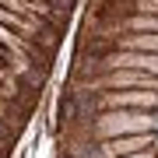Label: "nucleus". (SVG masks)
Wrapping results in <instances>:
<instances>
[{
  "mask_svg": "<svg viewBox=\"0 0 158 158\" xmlns=\"http://www.w3.org/2000/svg\"><path fill=\"white\" fill-rule=\"evenodd\" d=\"M134 134H155V113H144V109H106V113H95L88 119L91 144L116 141V137H134Z\"/></svg>",
  "mask_w": 158,
  "mask_h": 158,
  "instance_id": "1",
  "label": "nucleus"
},
{
  "mask_svg": "<svg viewBox=\"0 0 158 158\" xmlns=\"http://www.w3.org/2000/svg\"><path fill=\"white\" fill-rule=\"evenodd\" d=\"M95 106H98V113H106V109H144V113H155L158 109V91H148V88L102 91V95H95Z\"/></svg>",
  "mask_w": 158,
  "mask_h": 158,
  "instance_id": "2",
  "label": "nucleus"
},
{
  "mask_svg": "<svg viewBox=\"0 0 158 158\" xmlns=\"http://www.w3.org/2000/svg\"><path fill=\"white\" fill-rule=\"evenodd\" d=\"M98 155L102 158H123V155H137L155 148V134H134V137H116V141H98Z\"/></svg>",
  "mask_w": 158,
  "mask_h": 158,
  "instance_id": "3",
  "label": "nucleus"
},
{
  "mask_svg": "<svg viewBox=\"0 0 158 158\" xmlns=\"http://www.w3.org/2000/svg\"><path fill=\"white\" fill-rule=\"evenodd\" d=\"M102 46L134 49V53H155V56H158V35H151V32H127V35H116V39H109V42H102Z\"/></svg>",
  "mask_w": 158,
  "mask_h": 158,
  "instance_id": "4",
  "label": "nucleus"
},
{
  "mask_svg": "<svg viewBox=\"0 0 158 158\" xmlns=\"http://www.w3.org/2000/svg\"><path fill=\"white\" fill-rule=\"evenodd\" d=\"M158 151H155V148H148V151H137V155H123V158H155Z\"/></svg>",
  "mask_w": 158,
  "mask_h": 158,
  "instance_id": "5",
  "label": "nucleus"
}]
</instances>
